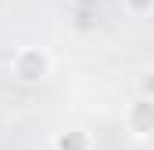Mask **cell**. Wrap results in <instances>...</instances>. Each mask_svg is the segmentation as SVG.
Masks as SVG:
<instances>
[{
    "label": "cell",
    "mask_w": 154,
    "mask_h": 150,
    "mask_svg": "<svg viewBox=\"0 0 154 150\" xmlns=\"http://www.w3.org/2000/svg\"><path fill=\"white\" fill-rule=\"evenodd\" d=\"M125 132L133 136V140H151L154 132V100L151 97H133L129 104H125Z\"/></svg>",
    "instance_id": "2"
},
{
    "label": "cell",
    "mask_w": 154,
    "mask_h": 150,
    "mask_svg": "<svg viewBox=\"0 0 154 150\" xmlns=\"http://www.w3.org/2000/svg\"><path fill=\"white\" fill-rule=\"evenodd\" d=\"M122 4H125V11H129V14H136V18L151 14V7H154V0H122Z\"/></svg>",
    "instance_id": "4"
},
{
    "label": "cell",
    "mask_w": 154,
    "mask_h": 150,
    "mask_svg": "<svg viewBox=\"0 0 154 150\" xmlns=\"http://www.w3.org/2000/svg\"><path fill=\"white\" fill-rule=\"evenodd\" d=\"M54 150H93V136L86 129H61L54 132Z\"/></svg>",
    "instance_id": "3"
},
{
    "label": "cell",
    "mask_w": 154,
    "mask_h": 150,
    "mask_svg": "<svg viewBox=\"0 0 154 150\" xmlns=\"http://www.w3.org/2000/svg\"><path fill=\"white\" fill-rule=\"evenodd\" d=\"M154 93V82H151V68L140 72V97H151Z\"/></svg>",
    "instance_id": "5"
},
{
    "label": "cell",
    "mask_w": 154,
    "mask_h": 150,
    "mask_svg": "<svg viewBox=\"0 0 154 150\" xmlns=\"http://www.w3.org/2000/svg\"><path fill=\"white\" fill-rule=\"evenodd\" d=\"M11 75L22 86H39L54 75V54L47 46H18L11 57Z\"/></svg>",
    "instance_id": "1"
}]
</instances>
